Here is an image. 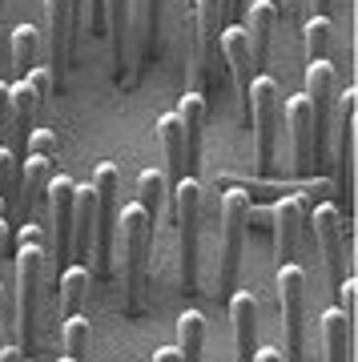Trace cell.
I'll use <instances>...</instances> for the list:
<instances>
[{"mask_svg": "<svg viewBox=\"0 0 358 362\" xmlns=\"http://www.w3.org/2000/svg\"><path fill=\"white\" fill-rule=\"evenodd\" d=\"M49 270V233L40 221H25L16 233V346L21 354L37 350V310H40V286Z\"/></svg>", "mask_w": 358, "mask_h": 362, "instance_id": "cell-1", "label": "cell"}, {"mask_svg": "<svg viewBox=\"0 0 358 362\" xmlns=\"http://www.w3.org/2000/svg\"><path fill=\"white\" fill-rule=\"evenodd\" d=\"M154 221L141 206H121L117 214V246L121 250V278H125V314H141L145 306V278H149V250H154Z\"/></svg>", "mask_w": 358, "mask_h": 362, "instance_id": "cell-2", "label": "cell"}, {"mask_svg": "<svg viewBox=\"0 0 358 362\" xmlns=\"http://www.w3.org/2000/svg\"><path fill=\"white\" fill-rule=\"evenodd\" d=\"M93 197H97V221H93V270L97 278L113 274L117 258V214H121V169L117 161H101L93 169Z\"/></svg>", "mask_w": 358, "mask_h": 362, "instance_id": "cell-3", "label": "cell"}, {"mask_svg": "<svg viewBox=\"0 0 358 362\" xmlns=\"http://www.w3.org/2000/svg\"><path fill=\"white\" fill-rule=\"evenodd\" d=\"M278 121H282V93L274 77L258 73L250 81V101H246V125H254V165L262 177H274L278 161Z\"/></svg>", "mask_w": 358, "mask_h": 362, "instance_id": "cell-4", "label": "cell"}, {"mask_svg": "<svg viewBox=\"0 0 358 362\" xmlns=\"http://www.w3.org/2000/svg\"><path fill=\"white\" fill-rule=\"evenodd\" d=\"M173 221H178V270H181V294H197V230H202V206L205 189L197 177H181L173 185Z\"/></svg>", "mask_w": 358, "mask_h": 362, "instance_id": "cell-5", "label": "cell"}, {"mask_svg": "<svg viewBox=\"0 0 358 362\" xmlns=\"http://www.w3.org/2000/svg\"><path fill=\"white\" fill-rule=\"evenodd\" d=\"M334 133H338V149H334V181H330V194L334 206L342 214V221H350L354 214V105L358 93L346 89V97H334Z\"/></svg>", "mask_w": 358, "mask_h": 362, "instance_id": "cell-6", "label": "cell"}, {"mask_svg": "<svg viewBox=\"0 0 358 362\" xmlns=\"http://www.w3.org/2000/svg\"><path fill=\"white\" fill-rule=\"evenodd\" d=\"M246 209L250 197L242 189L221 194V254H218V298H230L238 290V270H242V242H246Z\"/></svg>", "mask_w": 358, "mask_h": 362, "instance_id": "cell-7", "label": "cell"}, {"mask_svg": "<svg viewBox=\"0 0 358 362\" xmlns=\"http://www.w3.org/2000/svg\"><path fill=\"white\" fill-rule=\"evenodd\" d=\"M278 306L282 330H286V362H302V322H306V270L290 262L278 266Z\"/></svg>", "mask_w": 358, "mask_h": 362, "instance_id": "cell-8", "label": "cell"}, {"mask_svg": "<svg viewBox=\"0 0 358 362\" xmlns=\"http://www.w3.org/2000/svg\"><path fill=\"white\" fill-rule=\"evenodd\" d=\"M334 65L330 61H310L306 65V101L314 113V165H326V141H330V121H334Z\"/></svg>", "mask_w": 358, "mask_h": 362, "instance_id": "cell-9", "label": "cell"}, {"mask_svg": "<svg viewBox=\"0 0 358 362\" xmlns=\"http://www.w3.org/2000/svg\"><path fill=\"white\" fill-rule=\"evenodd\" d=\"M193 21H197V61H193V93H202L214 81V65L221 57V28L226 13L221 0H193Z\"/></svg>", "mask_w": 358, "mask_h": 362, "instance_id": "cell-10", "label": "cell"}, {"mask_svg": "<svg viewBox=\"0 0 358 362\" xmlns=\"http://www.w3.org/2000/svg\"><path fill=\"white\" fill-rule=\"evenodd\" d=\"M306 221L314 226V242L322 250V262H326V274H330V286L338 290V282L346 278V250L342 242L350 238V230L342 226V214L334 202H318V206L306 214Z\"/></svg>", "mask_w": 358, "mask_h": 362, "instance_id": "cell-11", "label": "cell"}, {"mask_svg": "<svg viewBox=\"0 0 358 362\" xmlns=\"http://www.w3.org/2000/svg\"><path fill=\"white\" fill-rule=\"evenodd\" d=\"M306 214H310V209L302 206V197H298V194L274 197L266 230H274V258H278V266H290V262H298V242H302Z\"/></svg>", "mask_w": 358, "mask_h": 362, "instance_id": "cell-12", "label": "cell"}, {"mask_svg": "<svg viewBox=\"0 0 358 362\" xmlns=\"http://www.w3.org/2000/svg\"><path fill=\"white\" fill-rule=\"evenodd\" d=\"M73 197H77V181L64 177V173H52L49 197H45V209H49L52 226H45V233L52 238L49 246H52V258L57 262L73 258L69 254V238H73Z\"/></svg>", "mask_w": 358, "mask_h": 362, "instance_id": "cell-13", "label": "cell"}, {"mask_svg": "<svg viewBox=\"0 0 358 362\" xmlns=\"http://www.w3.org/2000/svg\"><path fill=\"white\" fill-rule=\"evenodd\" d=\"M105 25H109V49H113V85L133 89L141 73L133 69V33H129V0H105Z\"/></svg>", "mask_w": 358, "mask_h": 362, "instance_id": "cell-14", "label": "cell"}, {"mask_svg": "<svg viewBox=\"0 0 358 362\" xmlns=\"http://www.w3.org/2000/svg\"><path fill=\"white\" fill-rule=\"evenodd\" d=\"M45 21H49V73L52 85L61 89L64 73H69V52H73V40H77L73 4L69 0H45Z\"/></svg>", "mask_w": 358, "mask_h": 362, "instance_id": "cell-15", "label": "cell"}, {"mask_svg": "<svg viewBox=\"0 0 358 362\" xmlns=\"http://www.w3.org/2000/svg\"><path fill=\"white\" fill-rule=\"evenodd\" d=\"M282 113L290 121V141H294V173L298 177H314L318 165H314V113H310L306 93H298L282 105Z\"/></svg>", "mask_w": 358, "mask_h": 362, "instance_id": "cell-16", "label": "cell"}, {"mask_svg": "<svg viewBox=\"0 0 358 362\" xmlns=\"http://www.w3.org/2000/svg\"><path fill=\"white\" fill-rule=\"evenodd\" d=\"M157 28H161V0H129V33H133V69L157 57Z\"/></svg>", "mask_w": 358, "mask_h": 362, "instance_id": "cell-17", "label": "cell"}, {"mask_svg": "<svg viewBox=\"0 0 358 362\" xmlns=\"http://www.w3.org/2000/svg\"><path fill=\"white\" fill-rule=\"evenodd\" d=\"M52 173H57V165L52 161H45V157H25L21 161V226L25 221H37L40 214H45V197H49V181Z\"/></svg>", "mask_w": 358, "mask_h": 362, "instance_id": "cell-18", "label": "cell"}, {"mask_svg": "<svg viewBox=\"0 0 358 362\" xmlns=\"http://www.w3.org/2000/svg\"><path fill=\"white\" fill-rule=\"evenodd\" d=\"M178 121H181V141H185V173H197L202 161V125H205V93H181L178 97Z\"/></svg>", "mask_w": 358, "mask_h": 362, "instance_id": "cell-19", "label": "cell"}, {"mask_svg": "<svg viewBox=\"0 0 358 362\" xmlns=\"http://www.w3.org/2000/svg\"><path fill=\"white\" fill-rule=\"evenodd\" d=\"M230 318H233V358L238 362H254L258 354V298L250 290L230 294Z\"/></svg>", "mask_w": 358, "mask_h": 362, "instance_id": "cell-20", "label": "cell"}, {"mask_svg": "<svg viewBox=\"0 0 358 362\" xmlns=\"http://www.w3.org/2000/svg\"><path fill=\"white\" fill-rule=\"evenodd\" d=\"M246 40H250V61H254V73L266 65L270 57V37H274V21H278V4L274 0H254L246 4Z\"/></svg>", "mask_w": 358, "mask_h": 362, "instance_id": "cell-21", "label": "cell"}, {"mask_svg": "<svg viewBox=\"0 0 358 362\" xmlns=\"http://www.w3.org/2000/svg\"><path fill=\"white\" fill-rule=\"evenodd\" d=\"M93 221H97L93 185H77V197H73V238H69V254L73 258H93Z\"/></svg>", "mask_w": 358, "mask_h": 362, "instance_id": "cell-22", "label": "cell"}, {"mask_svg": "<svg viewBox=\"0 0 358 362\" xmlns=\"http://www.w3.org/2000/svg\"><path fill=\"white\" fill-rule=\"evenodd\" d=\"M157 137H161V145H166V185H169V194H173V185H178L181 177H190L185 173V141H181V121L178 113H166V117H157Z\"/></svg>", "mask_w": 358, "mask_h": 362, "instance_id": "cell-23", "label": "cell"}, {"mask_svg": "<svg viewBox=\"0 0 358 362\" xmlns=\"http://www.w3.org/2000/svg\"><path fill=\"white\" fill-rule=\"evenodd\" d=\"M322 342H326V362H350L354 350V322L342 310L322 314Z\"/></svg>", "mask_w": 358, "mask_h": 362, "instance_id": "cell-24", "label": "cell"}, {"mask_svg": "<svg viewBox=\"0 0 358 362\" xmlns=\"http://www.w3.org/2000/svg\"><path fill=\"white\" fill-rule=\"evenodd\" d=\"M0 202H4V218L8 226H21V157H13L8 145H0Z\"/></svg>", "mask_w": 358, "mask_h": 362, "instance_id": "cell-25", "label": "cell"}, {"mask_svg": "<svg viewBox=\"0 0 358 362\" xmlns=\"http://www.w3.org/2000/svg\"><path fill=\"white\" fill-rule=\"evenodd\" d=\"M137 206L149 214V221H154V226H157V218H161L166 209H173L166 173H157V169H141V173H137Z\"/></svg>", "mask_w": 358, "mask_h": 362, "instance_id": "cell-26", "label": "cell"}, {"mask_svg": "<svg viewBox=\"0 0 358 362\" xmlns=\"http://www.w3.org/2000/svg\"><path fill=\"white\" fill-rule=\"evenodd\" d=\"M205 346V314L202 310H181L178 318V358L181 362H202Z\"/></svg>", "mask_w": 358, "mask_h": 362, "instance_id": "cell-27", "label": "cell"}, {"mask_svg": "<svg viewBox=\"0 0 358 362\" xmlns=\"http://www.w3.org/2000/svg\"><path fill=\"white\" fill-rule=\"evenodd\" d=\"M89 270L85 266H69L61 274V318H73V314H85V302H89Z\"/></svg>", "mask_w": 358, "mask_h": 362, "instance_id": "cell-28", "label": "cell"}, {"mask_svg": "<svg viewBox=\"0 0 358 362\" xmlns=\"http://www.w3.org/2000/svg\"><path fill=\"white\" fill-rule=\"evenodd\" d=\"M37 61H40V33L33 25H16L13 28V69H16V77H25Z\"/></svg>", "mask_w": 358, "mask_h": 362, "instance_id": "cell-29", "label": "cell"}, {"mask_svg": "<svg viewBox=\"0 0 358 362\" xmlns=\"http://www.w3.org/2000/svg\"><path fill=\"white\" fill-rule=\"evenodd\" d=\"M64 354L73 362H85V354H89V338H93V330H89V318L85 314H73V318H64Z\"/></svg>", "mask_w": 358, "mask_h": 362, "instance_id": "cell-30", "label": "cell"}, {"mask_svg": "<svg viewBox=\"0 0 358 362\" xmlns=\"http://www.w3.org/2000/svg\"><path fill=\"white\" fill-rule=\"evenodd\" d=\"M330 16H310L306 21V61H326L330 52Z\"/></svg>", "mask_w": 358, "mask_h": 362, "instance_id": "cell-31", "label": "cell"}, {"mask_svg": "<svg viewBox=\"0 0 358 362\" xmlns=\"http://www.w3.org/2000/svg\"><path fill=\"white\" fill-rule=\"evenodd\" d=\"M25 153H28V157H45V161H52V165H57V157H61V141H57V133H52V129L37 125V129L28 133Z\"/></svg>", "mask_w": 358, "mask_h": 362, "instance_id": "cell-32", "label": "cell"}, {"mask_svg": "<svg viewBox=\"0 0 358 362\" xmlns=\"http://www.w3.org/2000/svg\"><path fill=\"white\" fill-rule=\"evenodd\" d=\"M8 121H13V101H8V85L0 81V137H8Z\"/></svg>", "mask_w": 358, "mask_h": 362, "instance_id": "cell-33", "label": "cell"}, {"mask_svg": "<svg viewBox=\"0 0 358 362\" xmlns=\"http://www.w3.org/2000/svg\"><path fill=\"white\" fill-rule=\"evenodd\" d=\"M221 13H226V25H230V21H238L246 13V0H221Z\"/></svg>", "mask_w": 358, "mask_h": 362, "instance_id": "cell-34", "label": "cell"}, {"mask_svg": "<svg viewBox=\"0 0 358 362\" xmlns=\"http://www.w3.org/2000/svg\"><path fill=\"white\" fill-rule=\"evenodd\" d=\"M254 362H286V358H282L278 346H262V350L254 354Z\"/></svg>", "mask_w": 358, "mask_h": 362, "instance_id": "cell-35", "label": "cell"}, {"mask_svg": "<svg viewBox=\"0 0 358 362\" xmlns=\"http://www.w3.org/2000/svg\"><path fill=\"white\" fill-rule=\"evenodd\" d=\"M0 362H25V354H21V346L4 342V350H0Z\"/></svg>", "mask_w": 358, "mask_h": 362, "instance_id": "cell-36", "label": "cell"}, {"mask_svg": "<svg viewBox=\"0 0 358 362\" xmlns=\"http://www.w3.org/2000/svg\"><path fill=\"white\" fill-rule=\"evenodd\" d=\"M154 362H181V358H178V346H161V350H154Z\"/></svg>", "mask_w": 358, "mask_h": 362, "instance_id": "cell-37", "label": "cell"}, {"mask_svg": "<svg viewBox=\"0 0 358 362\" xmlns=\"http://www.w3.org/2000/svg\"><path fill=\"white\" fill-rule=\"evenodd\" d=\"M310 8H314V16H330L334 0H310Z\"/></svg>", "mask_w": 358, "mask_h": 362, "instance_id": "cell-38", "label": "cell"}, {"mask_svg": "<svg viewBox=\"0 0 358 362\" xmlns=\"http://www.w3.org/2000/svg\"><path fill=\"white\" fill-rule=\"evenodd\" d=\"M69 4H73V25H85V0H69Z\"/></svg>", "mask_w": 358, "mask_h": 362, "instance_id": "cell-39", "label": "cell"}, {"mask_svg": "<svg viewBox=\"0 0 358 362\" xmlns=\"http://www.w3.org/2000/svg\"><path fill=\"white\" fill-rule=\"evenodd\" d=\"M4 342H8V330H4V314H0V350H4Z\"/></svg>", "mask_w": 358, "mask_h": 362, "instance_id": "cell-40", "label": "cell"}, {"mask_svg": "<svg viewBox=\"0 0 358 362\" xmlns=\"http://www.w3.org/2000/svg\"><path fill=\"white\" fill-rule=\"evenodd\" d=\"M0 306H4V286H0Z\"/></svg>", "mask_w": 358, "mask_h": 362, "instance_id": "cell-41", "label": "cell"}, {"mask_svg": "<svg viewBox=\"0 0 358 362\" xmlns=\"http://www.w3.org/2000/svg\"><path fill=\"white\" fill-rule=\"evenodd\" d=\"M57 362H73V358H69V354H64V358H57Z\"/></svg>", "mask_w": 358, "mask_h": 362, "instance_id": "cell-42", "label": "cell"}, {"mask_svg": "<svg viewBox=\"0 0 358 362\" xmlns=\"http://www.w3.org/2000/svg\"><path fill=\"white\" fill-rule=\"evenodd\" d=\"M0 4H4V0H0Z\"/></svg>", "mask_w": 358, "mask_h": 362, "instance_id": "cell-43", "label": "cell"}, {"mask_svg": "<svg viewBox=\"0 0 358 362\" xmlns=\"http://www.w3.org/2000/svg\"><path fill=\"white\" fill-rule=\"evenodd\" d=\"M274 4H278V0H274Z\"/></svg>", "mask_w": 358, "mask_h": 362, "instance_id": "cell-44", "label": "cell"}]
</instances>
